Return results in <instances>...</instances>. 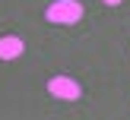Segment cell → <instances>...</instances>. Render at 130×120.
I'll list each match as a JSON object with an SVG mask.
<instances>
[{"label":"cell","instance_id":"3957f363","mask_svg":"<svg viewBox=\"0 0 130 120\" xmlns=\"http://www.w3.org/2000/svg\"><path fill=\"white\" fill-rule=\"evenodd\" d=\"M25 51V44H22V38H16V35H6V38H0V60H16L19 54Z\"/></svg>","mask_w":130,"mask_h":120},{"label":"cell","instance_id":"277c9868","mask_svg":"<svg viewBox=\"0 0 130 120\" xmlns=\"http://www.w3.org/2000/svg\"><path fill=\"white\" fill-rule=\"evenodd\" d=\"M105 3H121V0H105Z\"/></svg>","mask_w":130,"mask_h":120},{"label":"cell","instance_id":"7a4b0ae2","mask_svg":"<svg viewBox=\"0 0 130 120\" xmlns=\"http://www.w3.org/2000/svg\"><path fill=\"white\" fill-rule=\"evenodd\" d=\"M48 92L54 95V98H63V101H76L83 95L79 82L73 79V76H51L48 79Z\"/></svg>","mask_w":130,"mask_h":120},{"label":"cell","instance_id":"6da1fadb","mask_svg":"<svg viewBox=\"0 0 130 120\" xmlns=\"http://www.w3.org/2000/svg\"><path fill=\"white\" fill-rule=\"evenodd\" d=\"M79 16H83V3L79 0H57V3H51L44 10V19L48 22H63V25L76 22Z\"/></svg>","mask_w":130,"mask_h":120}]
</instances>
